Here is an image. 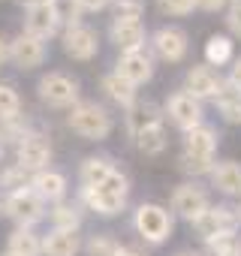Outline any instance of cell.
Instances as JSON below:
<instances>
[{
    "instance_id": "obj_1",
    "label": "cell",
    "mask_w": 241,
    "mask_h": 256,
    "mask_svg": "<svg viewBox=\"0 0 241 256\" xmlns=\"http://www.w3.org/2000/svg\"><path fill=\"white\" fill-rule=\"evenodd\" d=\"M130 178L120 172V169H114L102 184H96V187H78V193H76V202L84 208V211H90V214H96V217H118V214H124L127 211V202H130Z\"/></svg>"
},
{
    "instance_id": "obj_2",
    "label": "cell",
    "mask_w": 241,
    "mask_h": 256,
    "mask_svg": "<svg viewBox=\"0 0 241 256\" xmlns=\"http://www.w3.org/2000/svg\"><path fill=\"white\" fill-rule=\"evenodd\" d=\"M66 126L84 142H106L114 130V114L96 100H82L66 112Z\"/></svg>"
},
{
    "instance_id": "obj_3",
    "label": "cell",
    "mask_w": 241,
    "mask_h": 256,
    "mask_svg": "<svg viewBox=\"0 0 241 256\" xmlns=\"http://www.w3.org/2000/svg\"><path fill=\"white\" fill-rule=\"evenodd\" d=\"M133 232L148 247H160L175 235V214L160 202H139L133 211Z\"/></svg>"
},
{
    "instance_id": "obj_4",
    "label": "cell",
    "mask_w": 241,
    "mask_h": 256,
    "mask_svg": "<svg viewBox=\"0 0 241 256\" xmlns=\"http://www.w3.org/2000/svg\"><path fill=\"white\" fill-rule=\"evenodd\" d=\"M36 96L46 108H64L70 112L72 106L82 102V82L64 70H52L46 76H40L36 82Z\"/></svg>"
},
{
    "instance_id": "obj_5",
    "label": "cell",
    "mask_w": 241,
    "mask_h": 256,
    "mask_svg": "<svg viewBox=\"0 0 241 256\" xmlns=\"http://www.w3.org/2000/svg\"><path fill=\"white\" fill-rule=\"evenodd\" d=\"M4 217H10L16 226L34 229L36 223H42L48 217V205L40 199V193L34 187H24L16 193H4Z\"/></svg>"
},
{
    "instance_id": "obj_6",
    "label": "cell",
    "mask_w": 241,
    "mask_h": 256,
    "mask_svg": "<svg viewBox=\"0 0 241 256\" xmlns=\"http://www.w3.org/2000/svg\"><path fill=\"white\" fill-rule=\"evenodd\" d=\"M163 114L172 126H178L181 133H190L196 126L205 124V108H202V100H196L193 94H187L184 88L169 94L166 106H163Z\"/></svg>"
},
{
    "instance_id": "obj_7",
    "label": "cell",
    "mask_w": 241,
    "mask_h": 256,
    "mask_svg": "<svg viewBox=\"0 0 241 256\" xmlns=\"http://www.w3.org/2000/svg\"><path fill=\"white\" fill-rule=\"evenodd\" d=\"M208 208H211V196H208V190H205L199 181H184V184H178V187L172 190V196H169V211H172L175 217L187 220V223L199 220Z\"/></svg>"
},
{
    "instance_id": "obj_8",
    "label": "cell",
    "mask_w": 241,
    "mask_h": 256,
    "mask_svg": "<svg viewBox=\"0 0 241 256\" xmlns=\"http://www.w3.org/2000/svg\"><path fill=\"white\" fill-rule=\"evenodd\" d=\"M148 52L154 54V60H163V64H181L190 52V36L181 30V28H172V24H163L157 28L151 36H148Z\"/></svg>"
},
{
    "instance_id": "obj_9",
    "label": "cell",
    "mask_w": 241,
    "mask_h": 256,
    "mask_svg": "<svg viewBox=\"0 0 241 256\" xmlns=\"http://www.w3.org/2000/svg\"><path fill=\"white\" fill-rule=\"evenodd\" d=\"M52 157H54V148H52L48 136L40 133V130H34L22 145H16V166H22L30 175H36L42 169H52Z\"/></svg>"
},
{
    "instance_id": "obj_10",
    "label": "cell",
    "mask_w": 241,
    "mask_h": 256,
    "mask_svg": "<svg viewBox=\"0 0 241 256\" xmlns=\"http://www.w3.org/2000/svg\"><path fill=\"white\" fill-rule=\"evenodd\" d=\"M60 48H64V54L70 60L88 64V60H94L100 54V34L90 24H76V28L60 34Z\"/></svg>"
},
{
    "instance_id": "obj_11",
    "label": "cell",
    "mask_w": 241,
    "mask_h": 256,
    "mask_svg": "<svg viewBox=\"0 0 241 256\" xmlns=\"http://www.w3.org/2000/svg\"><path fill=\"white\" fill-rule=\"evenodd\" d=\"M193 226V232L199 235V241L205 244V241H211V238H217V235H226V232H238V214H235V208L232 205H211L199 220H193L190 223Z\"/></svg>"
},
{
    "instance_id": "obj_12",
    "label": "cell",
    "mask_w": 241,
    "mask_h": 256,
    "mask_svg": "<svg viewBox=\"0 0 241 256\" xmlns=\"http://www.w3.org/2000/svg\"><path fill=\"white\" fill-rule=\"evenodd\" d=\"M46 58H48V46H46L42 40H36V36H30V34H24V30L10 40V64H12L16 70L34 72L36 66L46 64Z\"/></svg>"
},
{
    "instance_id": "obj_13",
    "label": "cell",
    "mask_w": 241,
    "mask_h": 256,
    "mask_svg": "<svg viewBox=\"0 0 241 256\" xmlns=\"http://www.w3.org/2000/svg\"><path fill=\"white\" fill-rule=\"evenodd\" d=\"M154 64H157V60H154V54H151L148 48H136V52L118 54V60H114V72H118V76H124L130 84L142 88V84H148V82L154 78V72H157Z\"/></svg>"
},
{
    "instance_id": "obj_14",
    "label": "cell",
    "mask_w": 241,
    "mask_h": 256,
    "mask_svg": "<svg viewBox=\"0 0 241 256\" xmlns=\"http://www.w3.org/2000/svg\"><path fill=\"white\" fill-rule=\"evenodd\" d=\"M148 28L142 18H112L108 22V42L124 54V52H136L148 46Z\"/></svg>"
},
{
    "instance_id": "obj_15",
    "label": "cell",
    "mask_w": 241,
    "mask_h": 256,
    "mask_svg": "<svg viewBox=\"0 0 241 256\" xmlns=\"http://www.w3.org/2000/svg\"><path fill=\"white\" fill-rule=\"evenodd\" d=\"M223 82H226V78H223L214 66H208V64H193V66L184 72V90L193 94L196 100H214V96L220 94Z\"/></svg>"
},
{
    "instance_id": "obj_16",
    "label": "cell",
    "mask_w": 241,
    "mask_h": 256,
    "mask_svg": "<svg viewBox=\"0 0 241 256\" xmlns=\"http://www.w3.org/2000/svg\"><path fill=\"white\" fill-rule=\"evenodd\" d=\"M160 120H166V114H163V106H157L154 100H142L139 96L130 108H124V126H127L130 139H136L142 130H148V126H154Z\"/></svg>"
},
{
    "instance_id": "obj_17",
    "label": "cell",
    "mask_w": 241,
    "mask_h": 256,
    "mask_svg": "<svg viewBox=\"0 0 241 256\" xmlns=\"http://www.w3.org/2000/svg\"><path fill=\"white\" fill-rule=\"evenodd\" d=\"M217 145H220V136L211 124H202L196 130L184 133V148L181 154L187 157H199V160H217Z\"/></svg>"
},
{
    "instance_id": "obj_18",
    "label": "cell",
    "mask_w": 241,
    "mask_h": 256,
    "mask_svg": "<svg viewBox=\"0 0 241 256\" xmlns=\"http://www.w3.org/2000/svg\"><path fill=\"white\" fill-rule=\"evenodd\" d=\"M30 187L40 193V199H42L46 205L64 202L66 193H70V181H66V175L58 172V169H42V172H36L34 181H30Z\"/></svg>"
},
{
    "instance_id": "obj_19",
    "label": "cell",
    "mask_w": 241,
    "mask_h": 256,
    "mask_svg": "<svg viewBox=\"0 0 241 256\" xmlns=\"http://www.w3.org/2000/svg\"><path fill=\"white\" fill-rule=\"evenodd\" d=\"M48 229H60V232H82L84 223V208L76 199H64L48 205Z\"/></svg>"
},
{
    "instance_id": "obj_20",
    "label": "cell",
    "mask_w": 241,
    "mask_h": 256,
    "mask_svg": "<svg viewBox=\"0 0 241 256\" xmlns=\"http://www.w3.org/2000/svg\"><path fill=\"white\" fill-rule=\"evenodd\" d=\"M24 34L36 36V40H42V42L60 36V24H58V18H54V12H52L48 4H46V6L24 10Z\"/></svg>"
},
{
    "instance_id": "obj_21",
    "label": "cell",
    "mask_w": 241,
    "mask_h": 256,
    "mask_svg": "<svg viewBox=\"0 0 241 256\" xmlns=\"http://www.w3.org/2000/svg\"><path fill=\"white\" fill-rule=\"evenodd\" d=\"M100 90H102V96H106L108 102H114V106H120V108H130V106L139 100V88L130 84L124 76H118L114 70L100 78Z\"/></svg>"
},
{
    "instance_id": "obj_22",
    "label": "cell",
    "mask_w": 241,
    "mask_h": 256,
    "mask_svg": "<svg viewBox=\"0 0 241 256\" xmlns=\"http://www.w3.org/2000/svg\"><path fill=\"white\" fill-rule=\"evenodd\" d=\"M82 250H84V241L78 232L48 229L42 235V256H78Z\"/></svg>"
},
{
    "instance_id": "obj_23",
    "label": "cell",
    "mask_w": 241,
    "mask_h": 256,
    "mask_svg": "<svg viewBox=\"0 0 241 256\" xmlns=\"http://www.w3.org/2000/svg\"><path fill=\"white\" fill-rule=\"evenodd\" d=\"M211 178V187L229 199H241V163L235 160H223L214 166V172L208 175Z\"/></svg>"
},
{
    "instance_id": "obj_24",
    "label": "cell",
    "mask_w": 241,
    "mask_h": 256,
    "mask_svg": "<svg viewBox=\"0 0 241 256\" xmlns=\"http://www.w3.org/2000/svg\"><path fill=\"white\" fill-rule=\"evenodd\" d=\"M6 253L12 256H42V235L28 226H16L6 235Z\"/></svg>"
},
{
    "instance_id": "obj_25",
    "label": "cell",
    "mask_w": 241,
    "mask_h": 256,
    "mask_svg": "<svg viewBox=\"0 0 241 256\" xmlns=\"http://www.w3.org/2000/svg\"><path fill=\"white\" fill-rule=\"evenodd\" d=\"M112 172H114L112 157L90 154V157H84V160L78 163V187H96V184H102Z\"/></svg>"
},
{
    "instance_id": "obj_26",
    "label": "cell",
    "mask_w": 241,
    "mask_h": 256,
    "mask_svg": "<svg viewBox=\"0 0 241 256\" xmlns=\"http://www.w3.org/2000/svg\"><path fill=\"white\" fill-rule=\"evenodd\" d=\"M133 142H136L139 154H145V157H160V154L169 148V130H166V120H160V124L148 126V130H142Z\"/></svg>"
},
{
    "instance_id": "obj_27",
    "label": "cell",
    "mask_w": 241,
    "mask_h": 256,
    "mask_svg": "<svg viewBox=\"0 0 241 256\" xmlns=\"http://www.w3.org/2000/svg\"><path fill=\"white\" fill-rule=\"evenodd\" d=\"M36 130V126H34V120L22 112V114H12V118H4V120H0V142H4V145H22L30 133Z\"/></svg>"
},
{
    "instance_id": "obj_28",
    "label": "cell",
    "mask_w": 241,
    "mask_h": 256,
    "mask_svg": "<svg viewBox=\"0 0 241 256\" xmlns=\"http://www.w3.org/2000/svg\"><path fill=\"white\" fill-rule=\"evenodd\" d=\"M235 60V42L226 34H211L205 42V64L208 66H226Z\"/></svg>"
},
{
    "instance_id": "obj_29",
    "label": "cell",
    "mask_w": 241,
    "mask_h": 256,
    "mask_svg": "<svg viewBox=\"0 0 241 256\" xmlns=\"http://www.w3.org/2000/svg\"><path fill=\"white\" fill-rule=\"evenodd\" d=\"M214 102H217V112L223 114L226 124H241V90L238 88H232L229 82H223V88L214 96Z\"/></svg>"
},
{
    "instance_id": "obj_30",
    "label": "cell",
    "mask_w": 241,
    "mask_h": 256,
    "mask_svg": "<svg viewBox=\"0 0 241 256\" xmlns=\"http://www.w3.org/2000/svg\"><path fill=\"white\" fill-rule=\"evenodd\" d=\"M124 244L118 241V235L112 232H94L88 241H84V256H120Z\"/></svg>"
},
{
    "instance_id": "obj_31",
    "label": "cell",
    "mask_w": 241,
    "mask_h": 256,
    "mask_svg": "<svg viewBox=\"0 0 241 256\" xmlns=\"http://www.w3.org/2000/svg\"><path fill=\"white\" fill-rule=\"evenodd\" d=\"M48 6H52L54 18H58V24H60V34L70 30V28H76V24H84V22H82L84 12H82V6H78V0H52Z\"/></svg>"
},
{
    "instance_id": "obj_32",
    "label": "cell",
    "mask_w": 241,
    "mask_h": 256,
    "mask_svg": "<svg viewBox=\"0 0 241 256\" xmlns=\"http://www.w3.org/2000/svg\"><path fill=\"white\" fill-rule=\"evenodd\" d=\"M30 181H34V175H30V172H24V169H22V166H16V163H10V166L0 169V190H4V193L24 190V187H30Z\"/></svg>"
},
{
    "instance_id": "obj_33",
    "label": "cell",
    "mask_w": 241,
    "mask_h": 256,
    "mask_svg": "<svg viewBox=\"0 0 241 256\" xmlns=\"http://www.w3.org/2000/svg\"><path fill=\"white\" fill-rule=\"evenodd\" d=\"M205 256H241V238L235 232H226V235H217L211 241H205Z\"/></svg>"
},
{
    "instance_id": "obj_34",
    "label": "cell",
    "mask_w": 241,
    "mask_h": 256,
    "mask_svg": "<svg viewBox=\"0 0 241 256\" xmlns=\"http://www.w3.org/2000/svg\"><path fill=\"white\" fill-rule=\"evenodd\" d=\"M12 114H22V94L16 84L0 82V120L12 118Z\"/></svg>"
},
{
    "instance_id": "obj_35",
    "label": "cell",
    "mask_w": 241,
    "mask_h": 256,
    "mask_svg": "<svg viewBox=\"0 0 241 256\" xmlns=\"http://www.w3.org/2000/svg\"><path fill=\"white\" fill-rule=\"evenodd\" d=\"M108 10H112V18H142L145 0H112Z\"/></svg>"
},
{
    "instance_id": "obj_36",
    "label": "cell",
    "mask_w": 241,
    "mask_h": 256,
    "mask_svg": "<svg viewBox=\"0 0 241 256\" xmlns=\"http://www.w3.org/2000/svg\"><path fill=\"white\" fill-rule=\"evenodd\" d=\"M157 6H160V12L169 16V18H184V16H190V12L196 10L193 0H157Z\"/></svg>"
},
{
    "instance_id": "obj_37",
    "label": "cell",
    "mask_w": 241,
    "mask_h": 256,
    "mask_svg": "<svg viewBox=\"0 0 241 256\" xmlns=\"http://www.w3.org/2000/svg\"><path fill=\"white\" fill-rule=\"evenodd\" d=\"M226 28L232 30V36L241 40V0H229V6H226Z\"/></svg>"
},
{
    "instance_id": "obj_38",
    "label": "cell",
    "mask_w": 241,
    "mask_h": 256,
    "mask_svg": "<svg viewBox=\"0 0 241 256\" xmlns=\"http://www.w3.org/2000/svg\"><path fill=\"white\" fill-rule=\"evenodd\" d=\"M199 12H223L229 6V0H193Z\"/></svg>"
},
{
    "instance_id": "obj_39",
    "label": "cell",
    "mask_w": 241,
    "mask_h": 256,
    "mask_svg": "<svg viewBox=\"0 0 241 256\" xmlns=\"http://www.w3.org/2000/svg\"><path fill=\"white\" fill-rule=\"evenodd\" d=\"M108 4L112 0H78V6H82L84 16L88 12H102V10H108Z\"/></svg>"
},
{
    "instance_id": "obj_40",
    "label": "cell",
    "mask_w": 241,
    "mask_h": 256,
    "mask_svg": "<svg viewBox=\"0 0 241 256\" xmlns=\"http://www.w3.org/2000/svg\"><path fill=\"white\" fill-rule=\"evenodd\" d=\"M232 88H238L241 90V58H235L232 60V70H229V78H226Z\"/></svg>"
},
{
    "instance_id": "obj_41",
    "label": "cell",
    "mask_w": 241,
    "mask_h": 256,
    "mask_svg": "<svg viewBox=\"0 0 241 256\" xmlns=\"http://www.w3.org/2000/svg\"><path fill=\"white\" fill-rule=\"evenodd\" d=\"M120 256H151L145 247H139V244H124V250H120Z\"/></svg>"
},
{
    "instance_id": "obj_42",
    "label": "cell",
    "mask_w": 241,
    "mask_h": 256,
    "mask_svg": "<svg viewBox=\"0 0 241 256\" xmlns=\"http://www.w3.org/2000/svg\"><path fill=\"white\" fill-rule=\"evenodd\" d=\"M4 64H10V40L0 34V70H4Z\"/></svg>"
},
{
    "instance_id": "obj_43",
    "label": "cell",
    "mask_w": 241,
    "mask_h": 256,
    "mask_svg": "<svg viewBox=\"0 0 241 256\" xmlns=\"http://www.w3.org/2000/svg\"><path fill=\"white\" fill-rule=\"evenodd\" d=\"M16 4H18L22 10H34V6H46V4H52V0H16Z\"/></svg>"
},
{
    "instance_id": "obj_44",
    "label": "cell",
    "mask_w": 241,
    "mask_h": 256,
    "mask_svg": "<svg viewBox=\"0 0 241 256\" xmlns=\"http://www.w3.org/2000/svg\"><path fill=\"white\" fill-rule=\"evenodd\" d=\"M172 256H205L202 250H193V247H184V250H175Z\"/></svg>"
},
{
    "instance_id": "obj_45",
    "label": "cell",
    "mask_w": 241,
    "mask_h": 256,
    "mask_svg": "<svg viewBox=\"0 0 241 256\" xmlns=\"http://www.w3.org/2000/svg\"><path fill=\"white\" fill-rule=\"evenodd\" d=\"M4 154H6V145L0 142V163H4ZM0 169H4V166H0Z\"/></svg>"
},
{
    "instance_id": "obj_46",
    "label": "cell",
    "mask_w": 241,
    "mask_h": 256,
    "mask_svg": "<svg viewBox=\"0 0 241 256\" xmlns=\"http://www.w3.org/2000/svg\"><path fill=\"white\" fill-rule=\"evenodd\" d=\"M0 217H4V190H0Z\"/></svg>"
},
{
    "instance_id": "obj_47",
    "label": "cell",
    "mask_w": 241,
    "mask_h": 256,
    "mask_svg": "<svg viewBox=\"0 0 241 256\" xmlns=\"http://www.w3.org/2000/svg\"><path fill=\"white\" fill-rule=\"evenodd\" d=\"M235 214H238V223H241V205H238V208H235Z\"/></svg>"
},
{
    "instance_id": "obj_48",
    "label": "cell",
    "mask_w": 241,
    "mask_h": 256,
    "mask_svg": "<svg viewBox=\"0 0 241 256\" xmlns=\"http://www.w3.org/2000/svg\"><path fill=\"white\" fill-rule=\"evenodd\" d=\"M0 256H12V253H6V250H4V253H0Z\"/></svg>"
}]
</instances>
